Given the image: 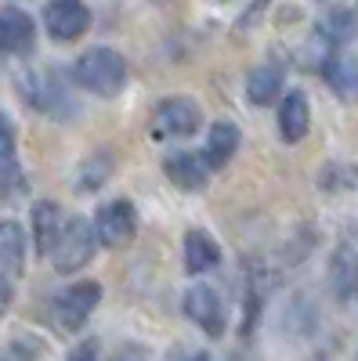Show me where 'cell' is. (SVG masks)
I'll use <instances>...</instances> for the list:
<instances>
[{
    "label": "cell",
    "instance_id": "cell-1",
    "mask_svg": "<svg viewBox=\"0 0 358 361\" xmlns=\"http://www.w3.org/2000/svg\"><path fill=\"white\" fill-rule=\"evenodd\" d=\"M73 76L83 90H91V94L116 98L127 83V58L112 47H91L76 58Z\"/></svg>",
    "mask_w": 358,
    "mask_h": 361
},
{
    "label": "cell",
    "instance_id": "cell-2",
    "mask_svg": "<svg viewBox=\"0 0 358 361\" xmlns=\"http://www.w3.org/2000/svg\"><path fill=\"white\" fill-rule=\"evenodd\" d=\"M95 250H98V231H95V224L87 221V217H69L66 228H62V238H58V246H54V253H51L54 271H58V275H76L80 267L91 264Z\"/></svg>",
    "mask_w": 358,
    "mask_h": 361
},
{
    "label": "cell",
    "instance_id": "cell-3",
    "mask_svg": "<svg viewBox=\"0 0 358 361\" xmlns=\"http://www.w3.org/2000/svg\"><path fill=\"white\" fill-rule=\"evenodd\" d=\"M199 127H203L199 105L192 98H185V94H177V98H167V102L156 105L153 123H148V134H153L156 141H185Z\"/></svg>",
    "mask_w": 358,
    "mask_h": 361
},
{
    "label": "cell",
    "instance_id": "cell-4",
    "mask_svg": "<svg viewBox=\"0 0 358 361\" xmlns=\"http://www.w3.org/2000/svg\"><path fill=\"white\" fill-rule=\"evenodd\" d=\"M102 304V286L83 279V282H73L69 289H62L51 304V314H54V325L62 333H76L83 329V322L91 318V311Z\"/></svg>",
    "mask_w": 358,
    "mask_h": 361
},
{
    "label": "cell",
    "instance_id": "cell-5",
    "mask_svg": "<svg viewBox=\"0 0 358 361\" xmlns=\"http://www.w3.org/2000/svg\"><path fill=\"white\" fill-rule=\"evenodd\" d=\"M95 231H98V243L109 250H124L134 243L138 235V209L131 199H112L98 209L95 217Z\"/></svg>",
    "mask_w": 358,
    "mask_h": 361
},
{
    "label": "cell",
    "instance_id": "cell-6",
    "mask_svg": "<svg viewBox=\"0 0 358 361\" xmlns=\"http://www.w3.org/2000/svg\"><path fill=\"white\" fill-rule=\"evenodd\" d=\"M44 25H47L51 40L73 44L91 29V11H87L83 0H51L44 8Z\"/></svg>",
    "mask_w": 358,
    "mask_h": 361
},
{
    "label": "cell",
    "instance_id": "cell-7",
    "mask_svg": "<svg viewBox=\"0 0 358 361\" xmlns=\"http://www.w3.org/2000/svg\"><path fill=\"white\" fill-rule=\"evenodd\" d=\"M185 314H189V322H196L210 340H221V336H225L228 314H225V300H221L217 289H210V286H192V289L185 293Z\"/></svg>",
    "mask_w": 358,
    "mask_h": 361
},
{
    "label": "cell",
    "instance_id": "cell-8",
    "mask_svg": "<svg viewBox=\"0 0 358 361\" xmlns=\"http://www.w3.org/2000/svg\"><path fill=\"white\" fill-rule=\"evenodd\" d=\"M163 173L181 192H203L210 185V163H206V156H192V152H170L163 159Z\"/></svg>",
    "mask_w": 358,
    "mask_h": 361
},
{
    "label": "cell",
    "instance_id": "cell-9",
    "mask_svg": "<svg viewBox=\"0 0 358 361\" xmlns=\"http://www.w3.org/2000/svg\"><path fill=\"white\" fill-rule=\"evenodd\" d=\"M275 123H279V137L286 145H297L308 134V127H311V105H308L304 90H286L282 102H279V112H275Z\"/></svg>",
    "mask_w": 358,
    "mask_h": 361
},
{
    "label": "cell",
    "instance_id": "cell-10",
    "mask_svg": "<svg viewBox=\"0 0 358 361\" xmlns=\"http://www.w3.org/2000/svg\"><path fill=\"white\" fill-rule=\"evenodd\" d=\"M37 25L22 8H0V54H29Z\"/></svg>",
    "mask_w": 358,
    "mask_h": 361
},
{
    "label": "cell",
    "instance_id": "cell-11",
    "mask_svg": "<svg viewBox=\"0 0 358 361\" xmlns=\"http://www.w3.org/2000/svg\"><path fill=\"white\" fill-rule=\"evenodd\" d=\"M29 228H33V243H37V253L40 257H51L58 238H62V209H58V202L51 199H40L33 202V209H29Z\"/></svg>",
    "mask_w": 358,
    "mask_h": 361
},
{
    "label": "cell",
    "instance_id": "cell-12",
    "mask_svg": "<svg viewBox=\"0 0 358 361\" xmlns=\"http://www.w3.org/2000/svg\"><path fill=\"white\" fill-rule=\"evenodd\" d=\"M239 141H243V134H239L232 119H214L210 130H206V152H203L210 170H221L232 163V156L239 152Z\"/></svg>",
    "mask_w": 358,
    "mask_h": 361
},
{
    "label": "cell",
    "instance_id": "cell-13",
    "mask_svg": "<svg viewBox=\"0 0 358 361\" xmlns=\"http://www.w3.org/2000/svg\"><path fill=\"white\" fill-rule=\"evenodd\" d=\"M282 90H286V69L279 62H264V66L250 69V76H246V98L253 105H272Z\"/></svg>",
    "mask_w": 358,
    "mask_h": 361
},
{
    "label": "cell",
    "instance_id": "cell-14",
    "mask_svg": "<svg viewBox=\"0 0 358 361\" xmlns=\"http://www.w3.org/2000/svg\"><path fill=\"white\" fill-rule=\"evenodd\" d=\"M330 293L347 304V300L358 293V253L351 246H340L330 257Z\"/></svg>",
    "mask_w": 358,
    "mask_h": 361
},
{
    "label": "cell",
    "instance_id": "cell-15",
    "mask_svg": "<svg viewBox=\"0 0 358 361\" xmlns=\"http://www.w3.org/2000/svg\"><path fill=\"white\" fill-rule=\"evenodd\" d=\"M221 264V246L214 235L206 231H189L185 235V271L189 275H206Z\"/></svg>",
    "mask_w": 358,
    "mask_h": 361
},
{
    "label": "cell",
    "instance_id": "cell-16",
    "mask_svg": "<svg viewBox=\"0 0 358 361\" xmlns=\"http://www.w3.org/2000/svg\"><path fill=\"white\" fill-rule=\"evenodd\" d=\"M25 267V231L18 221H0V271L22 275Z\"/></svg>",
    "mask_w": 358,
    "mask_h": 361
},
{
    "label": "cell",
    "instance_id": "cell-17",
    "mask_svg": "<svg viewBox=\"0 0 358 361\" xmlns=\"http://www.w3.org/2000/svg\"><path fill=\"white\" fill-rule=\"evenodd\" d=\"M326 80L344 102H358V58L354 54H340L326 66Z\"/></svg>",
    "mask_w": 358,
    "mask_h": 361
},
{
    "label": "cell",
    "instance_id": "cell-18",
    "mask_svg": "<svg viewBox=\"0 0 358 361\" xmlns=\"http://www.w3.org/2000/svg\"><path fill=\"white\" fill-rule=\"evenodd\" d=\"M116 170V159L109 152H95V156H87L76 170V192H98L105 180L112 177Z\"/></svg>",
    "mask_w": 358,
    "mask_h": 361
},
{
    "label": "cell",
    "instance_id": "cell-19",
    "mask_svg": "<svg viewBox=\"0 0 358 361\" xmlns=\"http://www.w3.org/2000/svg\"><path fill=\"white\" fill-rule=\"evenodd\" d=\"M0 177H18V137L11 116L0 112Z\"/></svg>",
    "mask_w": 358,
    "mask_h": 361
},
{
    "label": "cell",
    "instance_id": "cell-20",
    "mask_svg": "<svg viewBox=\"0 0 358 361\" xmlns=\"http://www.w3.org/2000/svg\"><path fill=\"white\" fill-rule=\"evenodd\" d=\"M322 33L330 37V40H337V44L351 40V37H354V15H351L347 8H337V11H330V18L322 22Z\"/></svg>",
    "mask_w": 358,
    "mask_h": 361
},
{
    "label": "cell",
    "instance_id": "cell-21",
    "mask_svg": "<svg viewBox=\"0 0 358 361\" xmlns=\"http://www.w3.org/2000/svg\"><path fill=\"white\" fill-rule=\"evenodd\" d=\"M37 354H40L37 340H11L4 350V361H37Z\"/></svg>",
    "mask_w": 358,
    "mask_h": 361
},
{
    "label": "cell",
    "instance_id": "cell-22",
    "mask_svg": "<svg viewBox=\"0 0 358 361\" xmlns=\"http://www.w3.org/2000/svg\"><path fill=\"white\" fill-rule=\"evenodd\" d=\"M66 361H98V340H87V343H80Z\"/></svg>",
    "mask_w": 358,
    "mask_h": 361
},
{
    "label": "cell",
    "instance_id": "cell-23",
    "mask_svg": "<svg viewBox=\"0 0 358 361\" xmlns=\"http://www.w3.org/2000/svg\"><path fill=\"white\" fill-rule=\"evenodd\" d=\"M192 361H214V357H210V354H196Z\"/></svg>",
    "mask_w": 358,
    "mask_h": 361
},
{
    "label": "cell",
    "instance_id": "cell-24",
    "mask_svg": "<svg viewBox=\"0 0 358 361\" xmlns=\"http://www.w3.org/2000/svg\"><path fill=\"white\" fill-rule=\"evenodd\" d=\"M0 361H4V354H0Z\"/></svg>",
    "mask_w": 358,
    "mask_h": 361
}]
</instances>
